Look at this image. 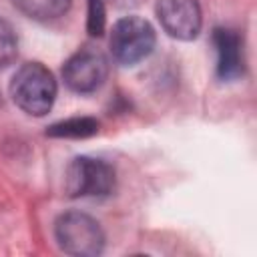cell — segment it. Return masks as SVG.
I'll use <instances>...</instances> for the list:
<instances>
[{
	"mask_svg": "<svg viewBox=\"0 0 257 257\" xmlns=\"http://www.w3.org/2000/svg\"><path fill=\"white\" fill-rule=\"evenodd\" d=\"M106 24V8L104 0H88V16H86V30L90 36H100Z\"/></svg>",
	"mask_w": 257,
	"mask_h": 257,
	"instance_id": "8fae6325",
	"label": "cell"
},
{
	"mask_svg": "<svg viewBox=\"0 0 257 257\" xmlns=\"http://www.w3.org/2000/svg\"><path fill=\"white\" fill-rule=\"evenodd\" d=\"M10 2L24 16L38 22H48L64 16L72 4V0H10Z\"/></svg>",
	"mask_w": 257,
	"mask_h": 257,
	"instance_id": "ba28073f",
	"label": "cell"
},
{
	"mask_svg": "<svg viewBox=\"0 0 257 257\" xmlns=\"http://www.w3.org/2000/svg\"><path fill=\"white\" fill-rule=\"evenodd\" d=\"M108 74V60L96 48H82L74 52L62 66L64 84L78 92L88 94L102 86Z\"/></svg>",
	"mask_w": 257,
	"mask_h": 257,
	"instance_id": "5b68a950",
	"label": "cell"
},
{
	"mask_svg": "<svg viewBox=\"0 0 257 257\" xmlns=\"http://www.w3.org/2000/svg\"><path fill=\"white\" fill-rule=\"evenodd\" d=\"M10 96L26 114L44 116L54 104L56 80L44 64L26 62L10 80Z\"/></svg>",
	"mask_w": 257,
	"mask_h": 257,
	"instance_id": "6da1fadb",
	"label": "cell"
},
{
	"mask_svg": "<svg viewBox=\"0 0 257 257\" xmlns=\"http://www.w3.org/2000/svg\"><path fill=\"white\" fill-rule=\"evenodd\" d=\"M58 247L74 257H94L104 249V233L96 219L80 211H66L54 223Z\"/></svg>",
	"mask_w": 257,
	"mask_h": 257,
	"instance_id": "7a4b0ae2",
	"label": "cell"
},
{
	"mask_svg": "<svg viewBox=\"0 0 257 257\" xmlns=\"http://www.w3.org/2000/svg\"><path fill=\"white\" fill-rule=\"evenodd\" d=\"M18 56V36L14 26L0 16V68L10 66Z\"/></svg>",
	"mask_w": 257,
	"mask_h": 257,
	"instance_id": "30bf717a",
	"label": "cell"
},
{
	"mask_svg": "<svg viewBox=\"0 0 257 257\" xmlns=\"http://www.w3.org/2000/svg\"><path fill=\"white\" fill-rule=\"evenodd\" d=\"M155 40V28L149 20L141 16H124L114 22L108 44L112 58L122 66H131L153 52Z\"/></svg>",
	"mask_w": 257,
	"mask_h": 257,
	"instance_id": "3957f363",
	"label": "cell"
},
{
	"mask_svg": "<svg viewBox=\"0 0 257 257\" xmlns=\"http://www.w3.org/2000/svg\"><path fill=\"white\" fill-rule=\"evenodd\" d=\"M114 169L92 157H76L66 167L64 189L68 197H106L114 191Z\"/></svg>",
	"mask_w": 257,
	"mask_h": 257,
	"instance_id": "277c9868",
	"label": "cell"
},
{
	"mask_svg": "<svg viewBox=\"0 0 257 257\" xmlns=\"http://www.w3.org/2000/svg\"><path fill=\"white\" fill-rule=\"evenodd\" d=\"M155 12L163 30L177 40H193L201 32L203 14L197 0H159Z\"/></svg>",
	"mask_w": 257,
	"mask_h": 257,
	"instance_id": "8992f818",
	"label": "cell"
},
{
	"mask_svg": "<svg viewBox=\"0 0 257 257\" xmlns=\"http://www.w3.org/2000/svg\"><path fill=\"white\" fill-rule=\"evenodd\" d=\"M98 133V120L92 116H72L58 120L46 128V137L54 139H88Z\"/></svg>",
	"mask_w": 257,
	"mask_h": 257,
	"instance_id": "9c48e42d",
	"label": "cell"
},
{
	"mask_svg": "<svg viewBox=\"0 0 257 257\" xmlns=\"http://www.w3.org/2000/svg\"><path fill=\"white\" fill-rule=\"evenodd\" d=\"M213 44L217 48V76L225 82L241 78L245 72L241 36L231 28H215Z\"/></svg>",
	"mask_w": 257,
	"mask_h": 257,
	"instance_id": "52a82bcc",
	"label": "cell"
}]
</instances>
